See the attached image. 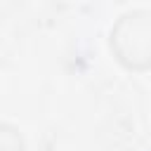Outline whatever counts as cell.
<instances>
[{"label": "cell", "mask_w": 151, "mask_h": 151, "mask_svg": "<svg viewBox=\"0 0 151 151\" xmlns=\"http://www.w3.org/2000/svg\"><path fill=\"white\" fill-rule=\"evenodd\" d=\"M111 47L116 50L118 59L130 68H146L151 61V26L149 12H130L125 14L113 33Z\"/></svg>", "instance_id": "obj_1"}, {"label": "cell", "mask_w": 151, "mask_h": 151, "mask_svg": "<svg viewBox=\"0 0 151 151\" xmlns=\"http://www.w3.org/2000/svg\"><path fill=\"white\" fill-rule=\"evenodd\" d=\"M0 151H24V139L9 123H0Z\"/></svg>", "instance_id": "obj_2"}]
</instances>
